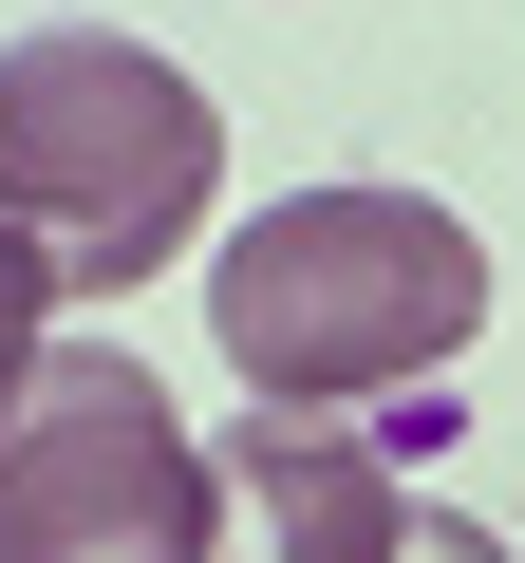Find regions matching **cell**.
<instances>
[{
    "mask_svg": "<svg viewBox=\"0 0 525 563\" xmlns=\"http://www.w3.org/2000/svg\"><path fill=\"white\" fill-rule=\"evenodd\" d=\"M469 320H488V244L432 188H282L244 244H206V339L282 413H376L450 376Z\"/></svg>",
    "mask_w": 525,
    "mask_h": 563,
    "instance_id": "1",
    "label": "cell"
},
{
    "mask_svg": "<svg viewBox=\"0 0 525 563\" xmlns=\"http://www.w3.org/2000/svg\"><path fill=\"white\" fill-rule=\"evenodd\" d=\"M225 207V95L113 20H38L0 57V225H20L76 301H132L150 263H188Z\"/></svg>",
    "mask_w": 525,
    "mask_h": 563,
    "instance_id": "2",
    "label": "cell"
},
{
    "mask_svg": "<svg viewBox=\"0 0 525 563\" xmlns=\"http://www.w3.org/2000/svg\"><path fill=\"white\" fill-rule=\"evenodd\" d=\"M206 432L132 339H57L20 432H0V563H206Z\"/></svg>",
    "mask_w": 525,
    "mask_h": 563,
    "instance_id": "3",
    "label": "cell"
},
{
    "mask_svg": "<svg viewBox=\"0 0 525 563\" xmlns=\"http://www.w3.org/2000/svg\"><path fill=\"white\" fill-rule=\"evenodd\" d=\"M450 432V395H376V413H282V395H244L206 432V507L225 544L206 563H413V451Z\"/></svg>",
    "mask_w": 525,
    "mask_h": 563,
    "instance_id": "4",
    "label": "cell"
},
{
    "mask_svg": "<svg viewBox=\"0 0 525 563\" xmlns=\"http://www.w3.org/2000/svg\"><path fill=\"white\" fill-rule=\"evenodd\" d=\"M57 301H76V282L0 225V432H20V395H38V357H57Z\"/></svg>",
    "mask_w": 525,
    "mask_h": 563,
    "instance_id": "5",
    "label": "cell"
},
{
    "mask_svg": "<svg viewBox=\"0 0 525 563\" xmlns=\"http://www.w3.org/2000/svg\"><path fill=\"white\" fill-rule=\"evenodd\" d=\"M413 563H506V544H488L469 507H432V526H413Z\"/></svg>",
    "mask_w": 525,
    "mask_h": 563,
    "instance_id": "6",
    "label": "cell"
}]
</instances>
